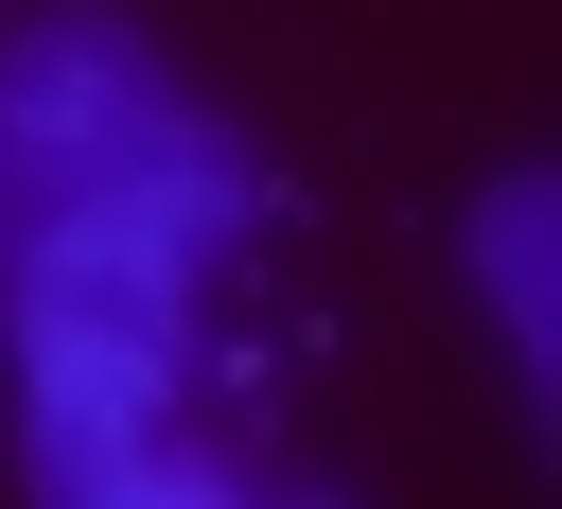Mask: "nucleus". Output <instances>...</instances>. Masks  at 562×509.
<instances>
[{"label":"nucleus","mask_w":562,"mask_h":509,"mask_svg":"<svg viewBox=\"0 0 562 509\" xmlns=\"http://www.w3.org/2000/svg\"><path fill=\"white\" fill-rule=\"evenodd\" d=\"M263 228V158L193 105L140 176L35 211L0 246V351H18V439H140L176 421V369H193V298L211 263Z\"/></svg>","instance_id":"1"},{"label":"nucleus","mask_w":562,"mask_h":509,"mask_svg":"<svg viewBox=\"0 0 562 509\" xmlns=\"http://www.w3.org/2000/svg\"><path fill=\"white\" fill-rule=\"evenodd\" d=\"M18 456H35V509H351V491H316V474L193 456L176 421H140V439H18Z\"/></svg>","instance_id":"4"},{"label":"nucleus","mask_w":562,"mask_h":509,"mask_svg":"<svg viewBox=\"0 0 562 509\" xmlns=\"http://www.w3.org/2000/svg\"><path fill=\"white\" fill-rule=\"evenodd\" d=\"M176 123H193V88L158 70V35H140L123 0H35V18L0 35V246H18L35 211H70V193L140 176Z\"/></svg>","instance_id":"2"},{"label":"nucleus","mask_w":562,"mask_h":509,"mask_svg":"<svg viewBox=\"0 0 562 509\" xmlns=\"http://www.w3.org/2000/svg\"><path fill=\"white\" fill-rule=\"evenodd\" d=\"M457 263H474V316H492V351H509L527 421H562V176H544V158L474 176V211H457Z\"/></svg>","instance_id":"3"}]
</instances>
